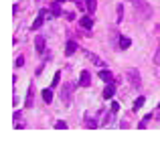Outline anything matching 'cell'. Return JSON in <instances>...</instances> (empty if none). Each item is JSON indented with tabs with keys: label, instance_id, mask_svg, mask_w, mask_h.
Segmentation results:
<instances>
[{
	"label": "cell",
	"instance_id": "obj_28",
	"mask_svg": "<svg viewBox=\"0 0 160 154\" xmlns=\"http://www.w3.org/2000/svg\"><path fill=\"white\" fill-rule=\"evenodd\" d=\"M156 120H160V110H158V112H156Z\"/></svg>",
	"mask_w": 160,
	"mask_h": 154
},
{
	"label": "cell",
	"instance_id": "obj_25",
	"mask_svg": "<svg viewBox=\"0 0 160 154\" xmlns=\"http://www.w3.org/2000/svg\"><path fill=\"white\" fill-rule=\"evenodd\" d=\"M16 67H22V65H24V57H18V59H16Z\"/></svg>",
	"mask_w": 160,
	"mask_h": 154
},
{
	"label": "cell",
	"instance_id": "obj_17",
	"mask_svg": "<svg viewBox=\"0 0 160 154\" xmlns=\"http://www.w3.org/2000/svg\"><path fill=\"white\" fill-rule=\"evenodd\" d=\"M144 102H146V97H142V95H140V97H138V99H136V102H134V110H136V112H138V110H140V107H142V106H144Z\"/></svg>",
	"mask_w": 160,
	"mask_h": 154
},
{
	"label": "cell",
	"instance_id": "obj_20",
	"mask_svg": "<svg viewBox=\"0 0 160 154\" xmlns=\"http://www.w3.org/2000/svg\"><path fill=\"white\" fill-rule=\"evenodd\" d=\"M59 79H61V73H59V71H57V73H55V77H53V85H51V87H53V89H55V87H57V85H59Z\"/></svg>",
	"mask_w": 160,
	"mask_h": 154
},
{
	"label": "cell",
	"instance_id": "obj_15",
	"mask_svg": "<svg viewBox=\"0 0 160 154\" xmlns=\"http://www.w3.org/2000/svg\"><path fill=\"white\" fill-rule=\"evenodd\" d=\"M43 99H45V103H51L53 102V89H45L43 91Z\"/></svg>",
	"mask_w": 160,
	"mask_h": 154
},
{
	"label": "cell",
	"instance_id": "obj_24",
	"mask_svg": "<svg viewBox=\"0 0 160 154\" xmlns=\"http://www.w3.org/2000/svg\"><path fill=\"white\" fill-rule=\"evenodd\" d=\"M112 118H113V112H109V114L106 116V118H103V124H106V126H108V124L112 122Z\"/></svg>",
	"mask_w": 160,
	"mask_h": 154
},
{
	"label": "cell",
	"instance_id": "obj_13",
	"mask_svg": "<svg viewBox=\"0 0 160 154\" xmlns=\"http://www.w3.org/2000/svg\"><path fill=\"white\" fill-rule=\"evenodd\" d=\"M75 51H77V43H75V41H69L67 47H65V55H73Z\"/></svg>",
	"mask_w": 160,
	"mask_h": 154
},
{
	"label": "cell",
	"instance_id": "obj_23",
	"mask_svg": "<svg viewBox=\"0 0 160 154\" xmlns=\"http://www.w3.org/2000/svg\"><path fill=\"white\" fill-rule=\"evenodd\" d=\"M55 128H59V130H65V128H67V124L59 120V122H55Z\"/></svg>",
	"mask_w": 160,
	"mask_h": 154
},
{
	"label": "cell",
	"instance_id": "obj_7",
	"mask_svg": "<svg viewBox=\"0 0 160 154\" xmlns=\"http://www.w3.org/2000/svg\"><path fill=\"white\" fill-rule=\"evenodd\" d=\"M99 77H102L106 83H116V77H113V75H112V71H109V69H106V67L99 69Z\"/></svg>",
	"mask_w": 160,
	"mask_h": 154
},
{
	"label": "cell",
	"instance_id": "obj_26",
	"mask_svg": "<svg viewBox=\"0 0 160 154\" xmlns=\"http://www.w3.org/2000/svg\"><path fill=\"white\" fill-rule=\"evenodd\" d=\"M118 110H120V103L113 102V103H112V112H113V114H118Z\"/></svg>",
	"mask_w": 160,
	"mask_h": 154
},
{
	"label": "cell",
	"instance_id": "obj_14",
	"mask_svg": "<svg viewBox=\"0 0 160 154\" xmlns=\"http://www.w3.org/2000/svg\"><path fill=\"white\" fill-rule=\"evenodd\" d=\"M35 49L39 53L45 51V39H43V37H37V39H35Z\"/></svg>",
	"mask_w": 160,
	"mask_h": 154
},
{
	"label": "cell",
	"instance_id": "obj_22",
	"mask_svg": "<svg viewBox=\"0 0 160 154\" xmlns=\"http://www.w3.org/2000/svg\"><path fill=\"white\" fill-rule=\"evenodd\" d=\"M122 16H124V6H118V22H122Z\"/></svg>",
	"mask_w": 160,
	"mask_h": 154
},
{
	"label": "cell",
	"instance_id": "obj_2",
	"mask_svg": "<svg viewBox=\"0 0 160 154\" xmlns=\"http://www.w3.org/2000/svg\"><path fill=\"white\" fill-rule=\"evenodd\" d=\"M73 83H65V85H63L61 87V99H63V103H65V106H69V103H71V99H73V97H71V93H73Z\"/></svg>",
	"mask_w": 160,
	"mask_h": 154
},
{
	"label": "cell",
	"instance_id": "obj_16",
	"mask_svg": "<svg viewBox=\"0 0 160 154\" xmlns=\"http://www.w3.org/2000/svg\"><path fill=\"white\" fill-rule=\"evenodd\" d=\"M83 126H85V128H98V122H95V120H91L89 116H87V118L83 120Z\"/></svg>",
	"mask_w": 160,
	"mask_h": 154
},
{
	"label": "cell",
	"instance_id": "obj_3",
	"mask_svg": "<svg viewBox=\"0 0 160 154\" xmlns=\"http://www.w3.org/2000/svg\"><path fill=\"white\" fill-rule=\"evenodd\" d=\"M128 79H130V85L132 87L142 85V77H140V73H138V69H128Z\"/></svg>",
	"mask_w": 160,
	"mask_h": 154
},
{
	"label": "cell",
	"instance_id": "obj_6",
	"mask_svg": "<svg viewBox=\"0 0 160 154\" xmlns=\"http://www.w3.org/2000/svg\"><path fill=\"white\" fill-rule=\"evenodd\" d=\"M32 103H35V85L28 87V91H27V99H24V107H32Z\"/></svg>",
	"mask_w": 160,
	"mask_h": 154
},
{
	"label": "cell",
	"instance_id": "obj_1",
	"mask_svg": "<svg viewBox=\"0 0 160 154\" xmlns=\"http://www.w3.org/2000/svg\"><path fill=\"white\" fill-rule=\"evenodd\" d=\"M130 2L134 4L136 12L142 16V18H150V16H152V8H150V4L146 2V0H130Z\"/></svg>",
	"mask_w": 160,
	"mask_h": 154
},
{
	"label": "cell",
	"instance_id": "obj_9",
	"mask_svg": "<svg viewBox=\"0 0 160 154\" xmlns=\"http://www.w3.org/2000/svg\"><path fill=\"white\" fill-rule=\"evenodd\" d=\"M130 45H132V39H130V37H120V39H118V47H120L122 51H126Z\"/></svg>",
	"mask_w": 160,
	"mask_h": 154
},
{
	"label": "cell",
	"instance_id": "obj_5",
	"mask_svg": "<svg viewBox=\"0 0 160 154\" xmlns=\"http://www.w3.org/2000/svg\"><path fill=\"white\" fill-rule=\"evenodd\" d=\"M89 83H91V75H89L87 69H83L81 75H79V85H81V87H89Z\"/></svg>",
	"mask_w": 160,
	"mask_h": 154
},
{
	"label": "cell",
	"instance_id": "obj_11",
	"mask_svg": "<svg viewBox=\"0 0 160 154\" xmlns=\"http://www.w3.org/2000/svg\"><path fill=\"white\" fill-rule=\"evenodd\" d=\"M87 57H89V59H91V63H95V65H98V67H106V63H103V61L102 59H99V57L98 55H95V53H87Z\"/></svg>",
	"mask_w": 160,
	"mask_h": 154
},
{
	"label": "cell",
	"instance_id": "obj_21",
	"mask_svg": "<svg viewBox=\"0 0 160 154\" xmlns=\"http://www.w3.org/2000/svg\"><path fill=\"white\" fill-rule=\"evenodd\" d=\"M154 65H160V45H158L156 53H154Z\"/></svg>",
	"mask_w": 160,
	"mask_h": 154
},
{
	"label": "cell",
	"instance_id": "obj_4",
	"mask_svg": "<svg viewBox=\"0 0 160 154\" xmlns=\"http://www.w3.org/2000/svg\"><path fill=\"white\" fill-rule=\"evenodd\" d=\"M79 27L85 28V31H91V27H93V18H91V14H85L79 18Z\"/></svg>",
	"mask_w": 160,
	"mask_h": 154
},
{
	"label": "cell",
	"instance_id": "obj_18",
	"mask_svg": "<svg viewBox=\"0 0 160 154\" xmlns=\"http://www.w3.org/2000/svg\"><path fill=\"white\" fill-rule=\"evenodd\" d=\"M61 14V6H59V4H53L51 6V16H59Z\"/></svg>",
	"mask_w": 160,
	"mask_h": 154
},
{
	"label": "cell",
	"instance_id": "obj_10",
	"mask_svg": "<svg viewBox=\"0 0 160 154\" xmlns=\"http://www.w3.org/2000/svg\"><path fill=\"white\" fill-rule=\"evenodd\" d=\"M116 85H118V83H108V87L103 89V97H106V99L113 97V93H116Z\"/></svg>",
	"mask_w": 160,
	"mask_h": 154
},
{
	"label": "cell",
	"instance_id": "obj_12",
	"mask_svg": "<svg viewBox=\"0 0 160 154\" xmlns=\"http://www.w3.org/2000/svg\"><path fill=\"white\" fill-rule=\"evenodd\" d=\"M95 8H98V0H85V10L89 12V14H93Z\"/></svg>",
	"mask_w": 160,
	"mask_h": 154
},
{
	"label": "cell",
	"instance_id": "obj_27",
	"mask_svg": "<svg viewBox=\"0 0 160 154\" xmlns=\"http://www.w3.org/2000/svg\"><path fill=\"white\" fill-rule=\"evenodd\" d=\"M65 16H67V18H69V20H75V14H73V12H67Z\"/></svg>",
	"mask_w": 160,
	"mask_h": 154
},
{
	"label": "cell",
	"instance_id": "obj_8",
	"mask_svg": "<svg viewBox=\"0 0 160 154\" xmlns=\"http://www.w3.org/2000/svg\"><path fill=\"white\" fill-rule=\"evenodd\" d=\"M45 18H47V12H45V10H41L39 14H37V20L32 22V27H31V28H32V31H37V28H39L41 24L45 22Z\"/></svg>",
	"mask_w": 160,
	"mask_h": 154
},
{
	"label": "cell",
	"instance_id": "obj_19",
	"mask_svg": "<svg viewBox=\"0 0 160 154\" xmlns=\"http://www.w3.org/2000/svg\"><path fill=\"white\" fill-rule=\"evenodd\" d=\"M152 118H154V114H148V116H146V118L140 122V128H146V126H148V122H150Z\"/></svg>",
	"mask_w": 160,
	"mask_h": 154
},
{
	"label": "cell",
	"instance_id": "obj_29",
	"mask_svg": "<svg viewBox=\"0 0 160 154\" xmlns=\"http://www.w3.org/2000/svg\"><path fill=\"white\" fill-rule=\"evenodd\" d=\"M57 2H65V0H57Z\"/></svg>",
	"mask_w": 160,
	"mask_h": 154
}]
</instances>
